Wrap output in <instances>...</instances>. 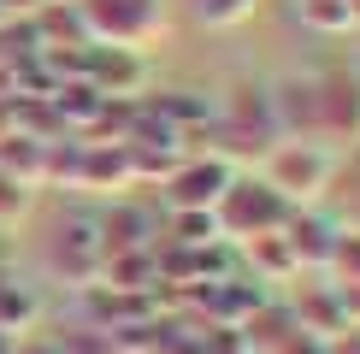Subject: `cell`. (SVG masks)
<instances>
[{"instance_id":"cell-13","label":"cell","mask_w":360,"mask_h":354,"mask_svg":"<svg viewBox=\"0 0 360 354\" xmlns=\"http://www.w3.org/2000/svg\"><path fill=\"white\" fill-rule=\"evenodd\" d=\"M325 266H337L349 284H360V236H337V248H331V260H325ZM349 284H342V289H349Z\"/></svg>"},{"instance_id":"cell-14","label":"cell","mask_w":360,"mask_h":354,"mask_svg":"<svg viewBox=\"0 0 360 354\" xmlns=\"http://www.w3.org/2000/svg\"><path fill=\"white\" fill-rule=\"evenodd\" d=\"M349 225L360 230V189H354V195H349Z\"/></svg>"},{"instance_id":"cell-1","label":"cell","mask_w":360,"mask_h":354,"mask_svg":"<svg viewBox=\"0 0 360 354\" xmlns=\"http://www.w3.org/2000/svg\"><path fill=\"white\" fill-rule=\"evenodd\" d=\"M331 177H337V154L325 142H278L272 154H266V183L278 189L283 201H319L325 189H331Z\"/></svg>"},{"instance_id":"cell-7","label":"cell","mask_w":360,"mask_h":354,"mask_svg":"<svg viewBox=\"0 0 360 354\" xmlns=\"http://www.w3.org/2000/svg\"><path fill=\"white\" fill-rule=\"evenodd\" d=\"M53 266L65 277H77L83 289L101 284V272H107V242H101V225H89V218H77V225L59 230V248H53Z\"/></svg>"},{"instance_id":"cell-2","label":"cell","mask_w":360,"mask_h":354,"mask_svg":"<svg viewBox=\"0 0 360 354\" xmlns=\"http://www.w3.org/2000/svg\"><path fill=\"white\" fill-rule=\"evenodd\" d=\"M89 41H107V48H148V41L166 29V6L160 0H77Z\"/></svg>"},{"instance_id":"cell-10","label":"cell","mask_w":360,"mask_h":354,"mask_svg":"<svg viewBox=\"0 0 360 354\" xmlns=\"http://www.w3.org/2000/svg\"><path fill=\"white\" fill-rule=\"evenodd\" d=\"M30 195H36V183H24V177L0 171V225H18L30 213Z\"/></svg>"},{"instance_id":"cell-6","label":"cell","mask_w":360,"mask_h":354,"mask_svg":"<svg viewBox=\"0 0 360 354\" xmlns=\"http://www.w3.org/2000/svg\"><path fill=\"white\" fill-rule=\"evenodd\" d=\"M231 177H236V166L224 154H213V159H177V171L166 177L172 213L177 206H219V195L231 189Z\"/></svg>"},{"instance_id":"cell-11","label":"cell","mask_w":360,"mask_h":354,"mask_svg":"<svg viewBox=\"0 0 360 354\" xmlns=\"http://www.w3.org/2000/svg\"><path fill=\"white\" fill-rule=\"evenodd\" d=\"M248 12H254V0H195V18L207 29H231V24H243Z\"/></svg>"},{"instance_id":"cell-9","label":"cell","mask_w":360,"mask_h":354,"mask_svg":"<svg viewBox=\"0 0 360 354\" xmlns=\"http://www.w3.org/2000/svg\"><path fill=\"white\" fill-rule=\"evenodd\" d=\"M248 260L260 266L266 277H295V272H302V266H295V254H290V236H283V230L248 236Z\"/></svg>"},{"instance_id":"cell-4","label":"cell","mask_w":360,"mask_h":354,"mask_svg":"<svg viewBox=\"0 0 360 354\" xmlns=\"http://www.w3.org/2000/svg\"><path fill=\"white\" fill-rule=\"evenodd\" d=\"M219 230H224V242H248V236H266V230H283V218L295 213L290 201L278 195L272 183H243V177H231V189L219 195Z\"/></svg>"},{"instance_id":"cell-5","label":"cell","mask_w":360,"mask_h":354,"mask_svg":"<svg viewBox=\"0 0 360 354\" xmlns=\"http://www.w3.org/2000/svg\"><path fill=\"white\" fill-rule=\"evenodd\" d=\"M313 88V124H319V142H354L360 136V77L349 71H319L307 77Z\"/></svg>"},{"instance_id":"cell-12","label":"cell","mask_w":360,"mask_h":354,"mask_svg":"<svg viewBox=\"0 0 360 354\" xmlns=\"http://www.w3.org/2000/svg\"><path fill=\"white\" fill-rule=\"evenodd\" d=\"M302 18H307L313 29H354L349 0H302Z\"/></svg>"},{"instance_id":"cell-15","label":"cell","mask_w":360,"mask_h":354,"mask_svg":"<svg viewBox=\"0 0 360 354\" xmlns=\"http://www.w3.org/2000/svg\"><path fill=\"white\" fill-rule=\"evenodd\" d=\"M12 348H18V343H12V336H6V331H0V354H12Z\"/></svg>"},{"instance_id":"cell-8","label":"cell","mask_w":360,"mask_h":354,"mask_svg":"<svg viewBox=\"0 0 360 354\" xmlns=\"http://www.w3.org/2000/svg\"><path fill=\"white\" fill-rule=\"evenodd\" d=\"M41 313V301H36V289H24V284H12V277H0V331L18 343V336L36 324Z\"/></svg>"},{"instance_id":"cell-3","label":"cell","mask_w":360,"mask_h":354,"mask_svg":"<svg viewBox=\"0 0 360 354\" xmlns=\"http://www.w3.org/2000/svg\"><path fill=\"white\" fill-rule=\"evenodd\" d=\"M219 154L224 159H243V154H254V159H266L272 148L283 142V130H278V112H272V88H236L231 95V107H224V118H219Z\"/></svg>"}]
</instances>
